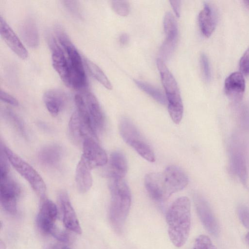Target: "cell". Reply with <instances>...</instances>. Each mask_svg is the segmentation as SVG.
Masks as SVG:
<instances>
[{"label": "cell", "instance_id": "1", "mask_svg": "<svg viewBox=\"0 0 249 249\" xmlns=\"http://www.w3.org/2000/svg\"><path fill=\"white\" fill-rule=\"evenodd\" d=\"M188 183L186 174L176 165L167 167L162 173H149L144 178L148 194L158 202L167 199L172 194L185 188Z\"/></svg>", "mask_w": 249, "mask_h": 249}, {"label": "cell", "instance_id": "2", "mask_svg": "<svg viewBox=\"0 0 249 249\" xmlns=\"http://www.w3.org/2000/svg\"><path fill=\"white\" fill-rule=\"evenodd\" d=\"M168 233L173 244L177 248L184 245L191 229V202L186 196L174 201L169 208L166 215Z\"/></svg>", "mask_w": 249, "mask_h": 249}, {"label": "cell", "instance_id": "3", "mask_svg": "<svg viewBox=\"0 0 249 249\" xmlns=\"http://www.w3.org/2000/svg\"><path fill=\"white\" fill-rule=\"evenodd\" d=\"M109 187L111 195L109 220L113 230L120 233L129 212L131 192L124 178H109Z\"/></svg>", "mask_w": 249, "mask_h": 249}, {"label": "cell", "instance_id": "4", "mask_svg": "<svg viewBox=\"0 0 249 249\" xmlns=\"http://www.w3.org/2000/svg\"><path fill=\"white\" fill-rule=\"evenodd\" d=\"M76 111L86 125L97 136L105 125V118L97 99L89 91L77 93L74 97Z\"/></svg>", "mask_w": 249, "mask_h": 249}, {"label": "cell", "instance_id": "5", "mask_svg": "<svg viewBox=\"0 0 249 249\" xmlns=\"http://www.w3.org/2000/svg\"><path fill=\"white\" fill-rule=\"evenodd\" d=\"M56 37L65 52L70 68L69 87L74 89L83 88L86 83V76L82 58L69 36L61 27L55 28Z\"/></svg>", "mask_w": 249, "mask_h": 249}, {"label": "cell", "instance_id": "6", "mask_svg": "<svg viewBox=\"0 0 249 249\" xmlns=\"http://www.w3.org/2000/svg\"><path fill=\"white\" fill-rule=\"evenodd\" d=\"M157 64L165 90L169 115L175 124H179L183 116V106L177 83L163 60L158 58Z\"/></svg>", "mask_w": 249, "mask_h": 249}, {"label": "cell", "instance_id": "7", "mask_svg": "<svg viewBox=\"0 0 249 249\" xmlns=\"http://www.w3.org/2000/svg\"><path fill=\"white\" fill-rule=\"evenodd\" d=\"M0 146L13 168L29 183L36 195L43 198L46 193V185L38 172L8 147L3 145L1 142Z\"/></svg>", "mask_w": 249, "mask_h": 249}, {"label": "cell", "instance_id": "8", "mask_svg": "<svg viewBox=\"0 0 249 249\" xmlns=\"http://www.w3.org/2000/svg\"><path fill=\"white\" fill-rule=\"evenodd\" d=\"M119 130L124 142L142 157L149 162L155 161V155L151 146L129 119L123 118L121 119Z\"/></svg>", "mask_w": 249, "mask_h": 249}, {"label": "cell", "instance_id": "9", "mask_svg": "<svg viewBox=\"0 0 249 249\" xmlns=\"http://www.w3.org/2000/svg\"><path fill=\"white\" fill-rule=\"evenodd\" d=\"M20 189L9 174L0 176V199L3 208L8 213L15 214Z\"/></svg>", "mask_w": 249, "mask_h": 249}, {"label": "cell", "instance_id": "10", "mask_svg": "<svg viewBox=\"0 0 249 249\" xmlns=\"http://www.w3.org/2000/svg\"><path fill=\"white\" fill-rule=\"evenodd\" d=\"M49 44L52 51L53 66L64 84L69 87L70 69L67 54L55 38L50 37Z\"/></svg>", "mask_w": 249, "mask_h": 249}, {"label": "cell", "instance_id": "11", "mask_svg": "<svg viewBox=\"0 0 249 249\" xmlns=\"http://www.w3.org/2000/svg\"><path fill=\"white\" fill-rule=\"evenodd\" d=\"M92 137L86 138L82 145L83 153L81 158L92 169L106 164L108 158L105 150Z\"/></svg>", "mask_w": 249, "mask_h": 249}, {"label": "cell", "instance_id": "12", "mask_svg": "<svg viewBox=\"0 0 249 249\" xmlns=\"http://www.w3.org/2000/svg\"><path fill=\"white\" fill-rule=\"evenodd\" d=\"M163 28L166 38L160 50L161 59H168L172 54L177 44L178 28L177 21L172 14L168 12L163 20Z\"/></svg>", "mask_w": 249, "mask_h": 249}, {"label": "cell", "instance_id": "13", "mask_svg": "<svg viewBox=\"0 0 249 249\" xmlns=\"http://www.w3.org/2000/svg\"><path fill=\"white\" fill-rule=\"evenodd\" d=\"M68 134L71 141L77 145H82L88 137L97 139V136L86 125L78 112L71 115L68 124Z\"/></svg>", "mask_w": 249, "mask_h": 249}, {"label": "cell", "instance_id": "14", "mask_svg": "<svg viewBox=\"0 0 249 249\" xmlns=\"http://www.w3.org/2000/svg\"><path fill=\"white\" fill-rule=\"evenodd\" d=\"M194 202L197 214L204 226L212 234L217 235L219 226L207 201L202 196L196 194L194 196Z\"/></svg>", "mask_w": 249, "mask_h": 249}, {"label": "cell", "instance_id": "15", "mask_svg": "<svg viewBox=\"0 0 249 249\" xmlns=\"http://www.w3.org/2000/svg\"><path fill=\"white\" fill-rule=\"evenodd\" d=\"M56 205L50 200H46L42 203L37 217V224L43 232L51 234L55 226L57 216Z\"/></svg>", "mask_w": 249, "mask_h": 249}, {"label": "cell", "instance_id": "16", "mask_svg": "<svg viewBox=\"0 0 249 249\" xmlns=\"http://www.w3.org/2000/svg\"><path fill=\"white\" fill-rule=\"evenodd\" d=\"M58 200L63 213V221L65 226L73 232L81 234L82 230L67 193L64 191L61 192L58 195Z\"/></svg>", "mask_w": 249, "mask_h": 249}, {"label": "cell", "instance_id": "17", "mask_svg": "<svg viewBox=\"0 0 249 249\" xmlns=\"http://www.w3.org/2000/svg\"><path fill=\"white\" fill-rule=\"evenodd\" d=\"M0 32L5 43L18 56L22 59L28 57V53L24 46L1 16L0 17Z\"/></svg>", "mask_w": 249, "mask_h": 249}, {"label": "cell", "instance_id": "18", "mask_svg": "<svg viewBox=\"0 0 249 249\" xmlns=\"http://www.w3.org/2000/svg\"><path fill=\"white\" fill-rule=\"evenodd\" d=\"M224 89L230 99L239 101L245 90V81L242 73L236 71L230 74L225 79Z\"/></svg>", "mask_w": 249, "mask_h": 249}, {"label": "cell", "instance_id": "19", "mask_svg": "<svg viewBox=\"0 0 249 249\" xmlns=\"http://www.w3.org/2000/svg\"><path fill=\"white\" fill-rule=\"evenodd\" d=\"M67 97L65 92L57 89L47 90L43 95L44 104L49 113L57 116L64 107Z\"/></svg>", "mask_w": 249, "mask_h": 249}, {"label": "cell", "instance_id": "20", "mask_svg": "<svg viewBox=\"0 0 249 249\" xmlns=\"http://www.w3.org/2000/svg\"><path fill=\"white\" fill-rule=\"evenodd\" d=\"M198 24L202 34L209 37L214 31L216 26V13L213 7L205 3L198 15Z\"/></svg>", "mask_w": 249, "mask_h": 249}, {"label": "cell", "instance_id": "21", "mask_svg": "<svg viewBox=\"0 0 249 249\" xmlns=\"http://www.w3.org/2000/svg\"><path fill=\"white\" fill-rule=\"evenodd\" d=\"M62 147L56 144H51L42 147L38 153L40 163L48 167H54L58 164L62 158Z\"/></svg>", "mask_w": 249, "mask_h": 249}, {"label": "cell", "instance_id": "22", "mask_svg": "<svg viewBox=\"0 0 249 249\" xmlns=\"http://www.w3.org/2000/svg\"><path fill=\"white\" fill-rule=\"evenodd\" d=\"M91 169L87 163L80 158L75 170V182L76 187L81 193L87 192L92 184Z\"/></svg>", "mask_w": 249, "mask_h": 249}, {"label": "cell", "instance_id": "23", "mask_svg": "<svg viewBox=\"0 0 249 249\" xmlns=\"http://www.w3.org/2000/svg\"><path fill=\"white\" fill-rule=\"evenodd\" d=\"M127 170V163L125 156L121 152H113L109 160V178L123 179Z\"/></svg>", "mask_w": 249, "mask_h": 249}, {"label": "cell", "instance_id": "24", "mask_svg": "<svg viewBox=\"0 0 249 249\" xmlns=\"http://www.w3.org/2000/svg\"><path fill=\"white\" fill-rule=\"evenodd\" d=\"M20 33L25 43L30 47L35 48L39 42L38 33L34 20L28 18L20 27Z\"/></svg>", "mask_w": 249, "mask_h": 249}, {"label": "cell", "instance_id": "25", "mask_svg": "<svg viewBox=\"0 0 249 249\" xmlns=\"http://www.w3.org/2000/svg\"><path fill=\"white\" fill-rule=\"evenodd\" d=\"M84 63L91 73L97 81L108 89H111L112 85L103 71L91 60L85 58Z\"/></svg>", "mask_w": 249, "mask_h": 249}, {"label": "cell", "instance_id": "26", "mask_svg": "<svg viewBox=\"0 0 249 249\" xmlns=\"http://www.w3.org/2000/svg\"><path fill=\"white\" fill-rule=\"evenodd\" d=\"M135 82L138 87L151 96L157 102L162 105L167 103L166 98L159 89L143 81L135 80Z\"/></svg>", "mask_w": 249, "mask_h": 249}, {"label": "cell", "instance_id": "27", "mask_svg": "<svg viewBox=\"0 0 249 249\" xmlns=\"http://www.w3.org/2000/svg\"><path fill=\"white\" fill-rule=\"evenodd\" d=\"M2 113L4 117L13 126L15 129L23 137L26 138V131L22 120L10 109H4Z\"/></svg>", "mask_w": 249, "mask_h": 249}, {"label": "cell", "instance_id": "28", "mask_svg": "<svg viewBox=\"0 0 249 249\" xmlns=\"http://www.w3.org/2000/svg\"><path fill=\"white\" fill-rule=\"evenodd\" d=\"M111 5L113 11L121 16H127L129 13V4L127 1L113 0Z\"/></svg>", "mask_w": 249, "mask_h": 249}, {"label": "cell", "instance_id": "29", "mask_svg": "<svg viewBox=\"0 0 249 249\" xmlns=\"http://www.w3.org/2000/svg\"><path fill=\"white\" fill-rule=\"evenodd\" d=\"M234 166L237 172L238 173L240 178L245 181L247 177V172L245 161L240 153H236L233 157Z\"/></svg>", "mask_w": 249, "mask_h": 249}, {"label": "cell", "instance_id": "30", "mask_svg": "<svg viewBox=\"0 0 249 249\" xmlns=\"http://www.w3.org/2000/svg\"><path fill=\"white\" fill-rule=\"evenodd\" d=\"M193 249H216L210 238L206 235H200L195 240Z\"/></svg>", "mask_w": 249, "mask_h": 249}, {"label": "cell", "instance_id": "31", "mask_svg": "<svg viewBox=\"0 0 249 249\" xmlns=\"http://www.w3.org/2000/svg\"><path fill=\"white\" fill-rule=\"evenodd\" d=\"M200 64L203 77L206 81H209L211 77V72L208 58L205 53L200 55Z\"/></svg>", "mask_w": 249, "mask_h": 249}, {"label": "cell", "instance_id": "32", "mask_svg": "<svg viewBox=\"0 0 249 249\" xmlns=\"http://www.w3.org/2000/svg\"><path fill=\"white\" fill-rule=\"evenodd\" d=\"M239 69L242 74L245 75L249 74V47L240 59Z\"/></svg>", "mask_w": 249, "mask_h": 249}, {"label": "cell", "instance_id": "33", "mask_svg": "<svg viewBox=\"0 0 249 249\" xmlns=\"http://www.w3.org/2000/svg\"><path fill=\"white\" fill-rule=\"evenodd\" d=\"M62 2L64 6L71 14L77 18L81 17L77 1L64 0Z\"/></svg>", "mask_w": 249, "mask_h": 249}, {"label": "cell", "instance_id": "34", "mask_svg": "<svg viewBox=\"0 0 249 249\" xmlns=\"http://www.w3.org/2000/svg\"><path fill=\"white\" fill-rule=\"evenodd\" d=\"M239 217L243 225L249 229V208L242 206L238 210Z\"/></svg>", "mask_w": 249, "mask_h": 249}, {"label": "cell", "instance_id": "35", "mask_svg": "<svg viewBox=\"0 0 249 249\" xmlns=\"http://www.w3.org/2000/svg\"><path fill=\"white\" fill-rule=\"evenodd\" d=\"M54 238L63 242H68L69 241V234L64 231L59 230L56 226L51 233Z\"/></svg>", "mask_w": 249, "mask_h": 249}, {"label": "cell", "instance_id": "36", "mask_svg": "<svg viewBox=\"0 0 249 249\" xmlns=\"http://www.w3.org/2000/svg\"><path fill=\"white\" fill-rule=\"evenodd\" d=\"M0 97L1 101L11 105L14 106L18 105V102L15 97L2 89L0 91Z\"/></svg>", "mask_w": 249, "mask_h": 249}, {"label": "cell", "instance_id": "37", "mask_svg": "<svg viewBox=\"0 0 249 249\" xmlns=\"http://www.w3.org/2000/svg\"><path fill=\"white\" fill-rule=\"evenodd\" d=\"M171 5L177 17H179L180 13V1L171 0L170 1Z\"/></svg>", "mask_w": 249, "mask_h": 249}, {"label": "cell", "instance_id": "38", "mask_svg": "<svg viewBox=\"0 0 249 249\" xmlns=\"http://www.w3.org/2000/svg\"><path fill=\"white\" fill-rule=\"evenodd\" d=\"M129 36L126 34H122L119 37V41L121 44L125 45L129 41Z\"/></svg>", "mask_w": 249, "mask_h": 249}, {"label": "cell", "instance_id": "39", "mask_svg": "<svg viewBox=\"0 0 249 249\" xmlns=\"http://www.w3.org/2000/svg\"><path fill=\"white\" fill-rule=\"evenodd\" d=\"M0 249H6V246L1 240L0 241Z\"/></svg>", "mask_w": 249, "mask_h": 249}, {"label": "cell", "instance_id": "40", "mask_svg": "<svg viewBox=\"0 0 249 249\" xmlns=\"http://www.w3.org/2000/svg\"><path fill=\"white\" fill-rule=\"evenodd\" d=\"M246 242L249 246V232L247 233L245 237Z\"/></svg>", "mask_w": 249, "mask_h": 249}, {"label": "cell", "instance_id": "41", "mask_svg": "<svg viewBox=\"0 0 249 249\" xmlns=\"http://www.w3.org/2000/svg\"><path fill=\"white\" fill-rule=\"evenodd\" d=\"M243 2L246 6L249 7V0H244Z\"/></svg>", "mask_w": 249, "mask_h": 249}, {"label": "cell", "instance_id": "42", "mask_svg": "<svg viewBox=\"0 0 249 249\" xmlns=\"http://www.w3.org/2000/svg\"><path fill=\"white\" fill-rule=\"evenodd\" d=\"M62 249H71L68 247H63Z\"/></svg>", "mask_w": 249, "mask_h": 249}]
</instances>
